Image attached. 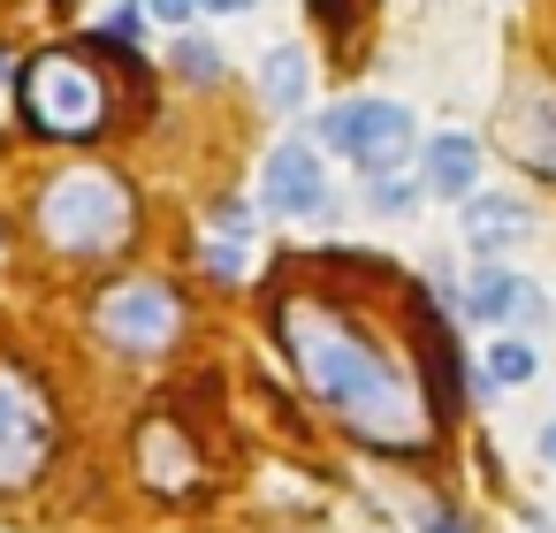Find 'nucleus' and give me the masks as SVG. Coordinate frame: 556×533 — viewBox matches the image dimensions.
<instances>
[{
  "mask_svg": "<svg viewBox=\"0 0 556 533\" xmlns=\"http://www.w3.org/2000/svg\"><path fill=\"white\" fill-rule=\"evenodd\" d=\"M275 335H282V358L298 366V381L336 411L343 434L396 449V457L434 442V396H427L419 366L396 343H381L358 320V305H343L336 290H282Z\"/></svg>",
  "mask_w": 556,
  "mask_h": 533,
  "instance_id": "obj_1",
  "label": "nucleus"
},
{
  "mask_svg": "<svg viewBox=\"0 0 556 533\" xmlns=\"http://www.w3.org/2000/svg\"><path fill=\"white\" fill-rule=\"evenodd\" d=\"M31 221H39L47 252H62V259H108V252L130 244L138 199H130V183H123L115 168H62V176L39 191Z\"/></svg>",
  "mask_w": 556,
  "mask_h": 533,
  "instance_id": "obj_2",
  "label": "nucleus"
},
{
  "mask_svg": "<svg viewBox=\"0 0 556 533\" xmlns=\"http://www.w3.org/2000/svg\"><path fill=\"white\" fill-rule=\"evenodd\" d=\"M24 115L47 138H92V130H108V77L77 47H47L24 69Z\"/></svg>",
  "mask_w": 556,
  "mask_h": 533,
  "instance_id": "obj_3",
  "label": "nucleus"
},
{
  "mask_svg": "<svg viewBox=\"0 0 556 533\" xmlns=\"http://www.w3.org/2000/svg\"><path fill=\"white\" fill-rule=\"evenodd\" d=\"M313 138H320L328 153L358 161L366 176H396L404 153L419 145V123H412V107H396V100H343V107L313 115Z\"/></svg>",
  "mask_w": 556,
  "mask_h": 533,
  "instance_id": "obj_4",
  "label": "nucleus"
},
{
  "mask_svg": "<svg viewBox=\"0 0 556 533\" xmlns=\"http://www.w3.org/2000/svg\"><path fill=\"white\" fill-rule=\"evenodd\" d=\"M47 457H54V404L16 358H0V495L31 487Z\"/></svg>",
  "mask_w": 556,
  "mask_h": 533,
  "instance_id": "obj_5",
  "label": "nucleus"
},
{
  "mask_svg": "<svg viewBox=\"0 0 556 533\" xmlns=\"http://www.w3.org/2000/svg\"><path fill=\"white\" fill-rule=\"evenodd\" d=\"M92 335L123 358H161L176 335H184V305L168 282H115L100 305H92Z\"/></svg>",
  "mask_w": 556,
  "mask_h": 533,
  "instance_id": "obj_6",
  "label": "nucleus"
},
{
  "mask_svg": "<svg viewBox=\"0 0 556 533\" xmlns=\"http://www.w3.org/2000/svg\"><path fill=\"white\" fill-rule=\"evenodd\" d=\"M260 206H267L275 221H313V214H336V199H328V176H320L313 145H275V153H267Z\"/></svg>",
  "mask_w": 556,
  "mask_h": 533,
  "instance_id": "obj_7",
  "label": "nucleus"
},
{
  "mask_svg": "<svg viewBox=\"0 0 556 533\" xmlns=\"http://www.w3.org/2000/svg\"><path fill=\"white\" fill-rule=\"evenodd\" d=\"M503 145H510L518 168H533V176L556 183V100L548 92H518L503 107Z\"/></svg>",
  "mask_w": 556,
  "mask_h": 533,
  "instance_id": "obj_8",
  "label": "nucleus"
},
{
  "mask_svg": "<svg viewBox=\"0 0 556 533\" xmlns=\"http://www.w3.org/2000/svg\"><path fill=\"white\" fill-rule=\"evenodd\" d=\"M419 168H427V176H419V191H427V199H457V206H465V199L480 191V138L442 130V138H427V145H419Z\"/></svg>",
  "mask_w": 556,
  "mask_h": 533,
  "instance_id": "obj_9",
  "label": "nucleus"
},
{
  "mask_svg": "<svg viewBox=\"0 0 556 533\" xmlns=\"http://www.w3.org/2000/svg\"><path fill=\"white\" fill-rule=\"evenodd\" d=\"M465 313H472V320H495V328H533V320H541L548 305H541V282H526V275H503V267H488V275L472 282Z\"/></svg>",
  "mask_w": 556,
  "mask_h": 533,
  "instance_id": "obj_10",
  "label": "nucleus"
},
{
  "mask_svg": "<svg viewBox=\"0 0 556 533\" xmlns=\"http://www.w3.org/2000/svg\"><path fill=\"white\" fill-rule=\"evenodd\" d=\"M138 472L153 480V487H168V495H184L191 480H199V457H191V442L168 427V419H153L146 434H138Z\"/></svg>",
  "mask_w": 556,
  "mask_h": 533,
  "instance_id": "obj_11",
  "label": "nucleus"
},
{
  "mask_svg": "<svg viewBox=\"0 0 556 533\" xmlns=\"http://www.w3.org/2000/svg\"><path fill=\"white\" fill-rule=\"evenodd\" d=\"M526 221H533V214H526V199H510V191H472V199H465V244H472V252H503Z\"/></svg>",
  "mask_w": 556,
  "mask_h": 533,
  "instance_id": "obj_12",
  "label": "nucleus"
},
{
  "mask_svg": "<svg viewBox=\"0 0 556 533\" xmlns=\"http://www.w3.org/2000/svg\"><path fill=\"white\" fill-rule=\"evenodd\" d=\"M199 259H206L222 282H237V275H244V259H252V214H244V206H222V214H214V229L199 237Z\"/></svg>",
  "mask_w": 556,
  "mask_h": 533,
  "instance_id": "obj_13",
  "label": "nucleus"
},
{
  "mask_svg": "<svg viewBox=\"0 0 556 533\" xmlns=\"http://www.w3.org/2000/svg\"><path fill=\"white\" fill-rule=\"evenodd\" d=\"M305 85H313V69H305L298 47H275V54L260 62V100H267V115H298V107H305Z\"/></svg>",
  "mask_w": 556,
  "mask_h": 533,
  "instance_id": "obj_14",
  "label": "nucleus"
},
{
  "mask_svg": "<svg viewBox=\"0 0 556 533\" xmlns=\"http://www.w3.org/2000/svg\"><path fill=\"white\" fill-rule=\"evenodd\" d=\"M533 373H541V358H533V343H526V335H495V343H488V381L526 389Z\"/></svg>",
  "mask_w": 556,
  "mask_h": 533,
  "instance_id": "obj_15",
  "label": "nucleus"
},
{
  "mask_svg": "<svg viewBox=\"0 0 556 533\" xmlns=\"http://www.w3.org/2000/svg\"><path fill=\"white\" fill-rule=\"evenodd\" d=\"M176 69H184L191 85H214V77H222V47H214V39H184V47H176Z\"/></svg>",
  "mask_w": 556,
  "mask_h": 533,
  "instance_id": "obj_16",
  "label": "nucleus"
},
{
  "mask_svg": "<svg viewBox=\"0 0 556 533\" xmlns=\"http://www.w3.org/2000/svg\"><path fill=\"white\" fill-rule=\"evenodd\" d=\"M313 24H328V39H351L358 31V0H305Z\"/></svg>",
  "mask_w": 556,
  "mask_h": 533,
  "instance_id": "obj_17",
  "label": "nucleus"
},
{
  "mask_svg": "<svg viewBox=\"0 0 556 533\" xmlns=\"http://www.w3.org/2000/svg\"><path fill=\"white\" fill-rule=\"evenodd\" d=\"M366 199H374L381 214H412V199H419V191H412V183H396V176H374V183H366Z\"/></svg>",
  "mask_w": 556,
  "mask_h": 533,
  "instance_id": "obj_18",
  "label": "nucleus"
},
{
  "mask_svg": "<svg viewBox=\"0 0 556 533\" xmlns=\"http://www.w3.org/2000/svg\"><path fill=\"white\" fill-rule=\"evenodd\" d=\"M146 16H161V24H191V16H199V0H146Z\"/></svg>",
  "mask_w": 556,
  "mask_h": 533,
  "instance_id": "obj_19",
  "label": "nucleus"
},
{
  "mask_svg": "<svg viewBox=\"0 0 556 533\" xmlns=\"http://www.w3.org/2000/svg\"><path fill=\"white\" fill-rule=\"evenodd\" d=\"M427 533H472L465 510H427Z\"/></svg>",
  "mask_w": 556,
  "mask_h": 533,
  "instance_id": "obj_20",
  "label": "nucleus"
},
{
  "mask_svg": "<svg viewBox=\"0 0 556 533\" xmlns=\"http://www.w3.org/2000/svg\"><path fill=\"white\" fill-rule=\"evenodd\" d=\"M199 9H214V16H244L252 0H199Z\"/></svg>",
  "mask_w": 556,
  "mask_h": 533,
  "instance_id": "obj_21",
  "label": "nucleus"
},
{
  "mask_svg": "<svg viewBox=\"0 0 556 533\" xmlns=\"http://www.w3.org/2000/svg\"><path fill=\"white\" fill-rule=\"evenodd\" d=\"M541 457H556V419H548V427H541Z\"/></svg>",
  "mask_w": 556,
  "mask_h": 533,
  "instance_id": "obj_22",
  "label": "nucleus"
},
{
  "mask_svg": "<svg viewBox=\"0 0 556 533\" xmlns=\"http://www.w3.org/2000/svg\"><path fill=\"white\" fill-rule=\"evenodd\" d=\"M0 77H9V54H0Z\"/></svg>",
  "mask_w": 556,
  "mask_h": 533,
  "instance_id": "obj_23",
  "label": "nucleus"
},
{
  "mask_svg": "<svg viewBox=\"0 0 556 533\" xmlns=\"http://www.w3.org/2000/svg\"><path fill=\"white\" fill-rule=\"evenodd\" d=\"M526 533H548V525H526Z\"/></svg>",
  "mask_w": 556,
  "mask_h": 533,
  "instance_id": "obj_24",
  "label": "nucleus"
}]
</instances>
